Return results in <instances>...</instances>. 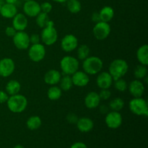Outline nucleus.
Returning <instances> with one entry per match:
<instances>
[{
  "mask_svg": "<svg viewBox=\"0 0 148 148\" xmlns=\"http://www.w3.org/2000/svg\"><path fill=\"white\" fill-rule=\"evenodd\" d=\"M13 148H25L23 145H17L14 146Z\"/></svg>",
  "mask_w": 148,
  "mask_h": 148,
  "instance_id": "a18cd8bd",
  "label": "nucleus"
},
{
  "mask_svg": "<svg viewBox=\"0 0 148 148\" xmlns=\"http://www.w3.org/2000/svg\"><path fill=\"white\" fill-rule=\"evenodd\" d=\"M114 87L119 92H124L128 88L127 82L123 78L114 80Z\"/></svg>",
  "mask_w": 148,
  "mask_h": 148,
  "instance_id": "473e14b6",
  "label": "nucleus"
},
{
  "mask_svg": "<svg viewBox=\"0 0 148 148\" xmlns=\"http://www.w3.org/2000/svg\"><path fill=\"white\" fill-rule=\"evenodd\" d=\"M108 111V108L105 105H102L100 107V111H101L102 114H107Z\"/></svg>",
  "mask_w": 148,
  "mask_h": 148,
  "instance_id": "79ce46f5",
  "label": "nucleus"
},
{
  "mask_svg": "<svg viewBox=\"0 0 148 148\" xmlns=\"http://www.w3.org/2000/svg\"><path fill=\"white\" fill-rule=\"evenodd\" d=\"M46 56V48L41 43L32 44L29 48L28 56L33 62H39L43 60Z\"/></svg>",
  "mask_w": 148,
  "mask_h": 148,
  "instance_id": "6e6552de",
  "label": "nucleus"
},
{
  "mask_svg": "<svg viewBox=\"0 0 148 148\" xmlns=\"http://www.w3.org/2000/svg\"><path fill=\"white\" fill-rule=\"evenodd\" d=\"M1 6H2V5H1V3H0V10H1Z\"/></svg>",
  "mask_w": 148,
  "mask_h": 148,
  "instance_id": "de8ad7c7",
  "label": "nucleus"
},
{
  "mask_svg": "<svg viewBox=\"0 0 148 148\" xmlns=\"http://www.w3.org/2000/svg\"><path fill=\"white\" fill-rule=\"evenodd\" d=\"M9 98V95L3 90H0V104L7 103Z\"/></svg>",
  "mask_w": 148,
  "mask_h": 148,
  "instance_id": "58836bf2",
  "label": "nucleus"
},
{
  "mask_svg": "<svg viewBox=\"0 0 148 148\" xmlns=\"http://www.w3.org/2000/svg\"><path fill=\"white\" fill-rule=\"evenodd\" d=\"M29 38H30V43L31 44H36V43H40V36L38 34L34 33L31 36H29Z\"/></svg>",
  "mask_w": 148,
  "mask_h": 148,
  "instance_id": "c9c22d12",
  "label": "nucleus"
},
{
  "mask_svg": "<svg viewBox=\"0 0 148 148\" xmlns=\"http://www.w3.org/2000/svg\"><path fill=\"white\" fill-rule=\"evenodd\" d=\"M147 68L145 65L140 64L135 67L134 70V77L137 79H144L146 76H147Z\"/></svg>",
  "mask_w": 148,
  "mask_h": 148,
  "instance_id": "2f4dec72",
  "label": "nucleus"
},
{
  "mask_svg": "<svg viewBox=\"0 0 148 148\" xmlns=\"http://www.w3.org/2000/svg\"><path fill=\"white\" fill-rule=\"evenodd\" d=\"M114 79L108 72H101L96 79L97 85L101 89H109Z\"/></svg>",
  "mask_w": 148,
  "mask_h": 148,
  "instance_id": "2eb2a0df",
  "label": "nucleus"
},
{
  "mask_svg": "<svg viewBox=\"0 0 148 148\" xmlns=\"http://www.w3.org/2000/svg\"><path fill=\"white\" fill-rule=\"evenodd\" d=\"M99 15L101 17V20L106 23H108L111 21L114 16V9L109 6H106L103 7L99 12Z\"/></svg>",
  "mask_w": 148,
  "mask_h": 148,
  "instance_id": "5701e85b",
  "label": "nucleus"
},
{
  "mask_svg": "<svg viewBox=\"0 0 148 148\" xmlns=\"http://www.w3.org/2000/svg\"><path fill=\"white\" fill-rule=\"evenodd\" d=\"M124 101L122 98H119V97H116V98H114L111 100V102L109 103V108L111 109V111H119L124 108Z\"/></svg>",
  "mask_w": 148,
  "mask_h": 148,
  "instance_id": "c756f323",
  "label": "nucleus"
},
{
  "mask_svg": "<svg viewBox=\"0 0 148 148\" xmlns=\"http://www.w3.org/2000/svg\"><path fill=\"white\" fill-rule=\"evenodd\" d=\"M66 7L71 13L77 14L81 11L82 5L79 0H67Z\"/></svg>",
  "mask_w": 148,
  "mask_h": 148,
  "instance_id": "cd10ccee",
  "label": "nucleus"
},
{
  "mask_svg": "<svg viewBox=\"0 0 148 148\" xmlns=\"http://www.w3.org/2000/svg\"><path fill=\"white\" fill-rule=\"evenodd\" d=\"M72 80L73 85L79 88L85 87L90 82L89 75L84 71H77L72 75Z\"/></svg>",
  "mask_w": 148,
  "mask_h": 148,
  "instance_id": "dca6fc26",
  "label": "nucleus"
},
{
  "mask_svg": "<svg viewBox=\"0 0 148 148\" xmlns=\"http://www.w3.org/2000/svg\"><path fill=\"white\" fill-rule=\"evenodd\" d=\"M36 17V24H37L38 26L41 27V28H43V27H46L48 25V23H49V21L51 20L49 17V14L47 13L42 12H40Z\"/></svg>",
  "mask_w": 148,
  "mask_h": 148,
  "instance_id": "7c9ffc66",
  "label": "nucleus"
},
{
  "mask_svg": "<svg viewBox=\"0 0 148 148\" xmlns=\"http://www.w3.org/2000/svg\"><path fill=\"white\" fill-rule=\"evenodd\" d=\"M21 90V85L15 79L10 80L6 85V92L10 95H14L18 94Z\"/></svg>",
  "mask_w": 148,
  "mask_h": 148,
  "instance_id": "b1692460",
  "label": "nucleus"
},
{
  "mask_svg": "<svg viewBox=\"0 0 148 148\" xmlns=\"http://www.w3.org/2000/svg\"><path fill=\"white\" fill-rule=\"evenodd\" d=\"M23 1H30V0H23Z\"/></svg>",
  "mask_w": 148,
  "mask_h": 148,
  "instance_id": "09e8293b",
  "label": "nucleus"
},
{
  "mask_svg": "<svg viewBox=\"0 0 148 148\" xmlns=\"http://www.w3.org/2000/svg\"><path fill=\"white\" fill-rule=\"evenodd\" d=\"M62 90L59 87L52 85L49 88L47 92V96L51 101H57L62 97Z\"/></svg>",
  "mask_w": 148,
  "mask_h": 148,
  "instance_id": "a878e982",
  "label": "nucleus"
},
{
  "mask_svg": "<svg viewBox=\"0 0 148 148\" xmlns=\"http://www.w3.org/2000/svg\"><path fill=\"white\" fill-rule=\"evenodd\" d=\"M78 117L76 114H69L66 116V120L69 121L70 124H77L78 121Z\"/></svg>",
  "mask_w": 148,
  "mask_h": 148,
  "instance_id": "e433bc0d",
  "label": "nucleus"
},
{
  "mask_svg": "<svg viewBox=\"0 0 148 148\" xmlns=\"http://www.w3.org/2000/svg\"><path fill=\"white\" fill-rule=\"evenodd\" d=\"M103 66V62L98 56H88L83 60L82 69L88 75H95L101 72Z\"/></svg>",
  "mask_w": 148,
  "mask_h": 148,
  "instance_id": "f03ea898",
  "label": "nucleus"
},
{
  "mask_svg": "<svg viewBox=\"0 0 148 148\" xmlns=\"http://www.w3.org/2000/svg\"><path fill=\"white\" fill-rule=\"evenodd\" d=\"M40 36V40L46 46H52L57 41L58 33L52 20H50L47 25L43 27Z\"/></svg>",
  "mask_w": 148,
  "mask_h": 148,
  "instance_id": "20e7f679",
  "label": "nucleus"
},
{
  "mask_svg": "<svg viewBox=\"0 0 148 148\" xmlns=\"http://www.w3.org/2000/svg\"><path fill=\"white\" fill-rule=\"evenodd\" d=\"M53 1L57 3H65L67 1V0H53Z\"/></svg>",
  "mask_w": 148,
  "mask_h": 148,
  "instance_id": "c03bdc74",
  "label": "nucleus"
},
{
  "mask_svg": "<svg viewBox=\"0 0 148 148\" xmlns=\"http://www.w3.org/2000/svg\"><path fill=\"white\" fill-rule=\"evenodd\" d=\"M123 118L121 114L119 111H111L106 114L105 122L107 127L110 129H118L122 124Z\"/></svg>",
  "mask_w": 148,
  "mask_h": 148,
  "instance_id": "9d476101",
  "label": "nucleus"
},
{
  "mask_svg": "<svg viewBox=\"0 0 148 148\" xmlns=\"http://www.w3.org/2000/svg\"><path fill=\"white\" fill-rule=\"evenodd\" d=\"M12 19V27L17 31H24L27 28L28 20L25 14L17 13Z\"/></svg>",
  "mask_w": 148,
  "mask_h": 148,
  "instance_id": "f3484780",
  "label": "nucleus"
},
{
  "mask_svg": "<svg viewBox=\"0 0 148 148\" xmlns=\"http://www.w3.org/2000/svg\"><path fill=\"white\" fill-rule=\"evenodd\" d=\"M40 11L42 12H45L49 14L51 11L52 10V5L50 2H48V1H45L43 2L41 4H40Z\"/></svg>",
  "mask_w": 148,
  "mask_h": 148,
  "instance_id": "f704fd0d",
  "label": "nucleus"
},
{
  "mask_svg": "<svg viewBox=\"0 0 148 148\" xmlns=\"http://www.w3.org/2000/svg\"><path fill=\"white\" fill-rule=\"evenodd\" d=\"M92 33L97 40H103L109 36L111 33V26L108 23L100 21L95 23L92 29Z\"/></svg>",
  "mask_w": 148,
  "mask_h": 148,
  "instance_id": "0eeeda50",
  "label": "nucleus"
},
{
  "mask_svg": "<svg viewBox=\"0 0 148 148\" xmlns=\"http://www.w3.org/2000/svg\"><path fill=\"white\" fill-rule=\"evenodd\" d=\"M98 95H99L101 100L106 101V100H108L111 98V92L108 89H101Z\"/></svg>",
  "mask_w": 148,
  "mask_h": 148,
  "instance_id": "72a5a7b5",
  "label": "nucleus"
},
{
  "mask_svg": "<svg viewBox=\"0 0 148 148\" xmlns=\"http://www.w3.org/2000/svg\"><path fill=\"white\" fill-rule=\"evenodd\" d=\"M144 79H145V84H147V79H148V77H147V76H146L144 78Z\"/></svg>",
  "mask_w": 148,
  "mask_h": 148,
  "instance_id": "49530a36",
  "label": "nucleus"
},
{
  "mask_svg": "<svg viewBox=\"0 0 148 148\" xmlns=\"http://www.w3.org/2000/svg\"><path fill=\"white\" fill-rule=\"evenodd\" d=\"M129 70V65L125 60L121 59H114L110 64L108 68V72L112 77L113 79H116L122 78Z\"/></svg>",
  "mask_w": 148,
  "mask_h": 148,
  "instance_id": "f257e3e1",
  "label": "nucleus"
},
{
  "mask_svg": "<svg viewBox=\"0 0 148 148\" xmlns=\"http://www.w3.org/2000/svg\"><path fill=\"white\" fill-rule=\"evenodd\" d=\"M59 88L62 91H69L73 86L72 77L70 75H64L59 81Z\"/></svg>",
  "mask_w": 148,
  "mask_h": 148,
  "instance_id": "bb28decb",
  "label": "nucleus"
},
{
  "mask_svg": "<svg viewBox=\"0 0 148 148\" xmlns=\"http://www.w3.org/2000/svg\"><path fill=\"white\" fill-rule=\"evenodd\" d=\"M6 3H8V4H15L16 2L17 1V0H5Z\"/></svg>",
  "mask_w": 148,
  "mask_h": 148,
  "instance_id": "37998d69",
  "label": "nucleus"
},
{
  "mask_svg": "<svg viewBox=\"0 0 148 148\" xmlns=\"http://www.w3.org/2000/svg\"><path fill=\"white\" fill-rule=\"evenodd\" d=\"M128 90L130 93L134 98H140L143 96L145 92V85L140 79H134L128 85Z\"/></svg>",
  "mask_w": 148,
  "mask_h": 148,
  "instance_id": "4468645a",
  "label": "nucleus"
},
{
  "mask_svg": "<svg viewBox=\"0 0 148 148\" xmlns=\"http://www.w3.org/2000/svg\"><path fill=\"white\" fill-rule=\"evenodd\" d=\"M90 49L89 46L88 45L82 44L77 46V58L80 60L83 61L86 58H88L90 56Z\"/></svg>",
  "mask_w": 148,
  "mask_h": 148,
  "instance_id": "c85d7f7f",
  "label": "nucleus"
},
{
  "mask_svg": "<svg viewBox=\"0 0 148 148\" xmlns=\"http://www.w3.org/2000/svg\"><path fill=\"white\" fill-rule=\"evenodd\" d=\"M101 98L98 92H90L85 98V105L89 109H94L99 106L101 103Z\"/></svg>",
  "mask_w": 148,
  "mask_h": 148,
  "instance_id": "a211bd4d",
  "label": "nucleus"
},
{
  "mask_svg": "<svg viewBox=\"0 0 148 148\" xmlns=\"http://www.w3.org/2000/svg\"><path fill=\"white\" fill-rule=\"evenodd\" d=\"M130 110L134 114L137 116H148V106L147 102L143 98H134L129 103Z\"/></svg>",
  "mask_w": 148,
  "mask_h": 148,
  "instance_id": "423d86ee",
  "label": "nucleus"
},
{
  "mask_svg": "<svg viewBox=\"0 0 148 148\" xmlns=\"http://www.w3.org/2000/svg\"><path fill=\"white\" fill-rule=\"evenodd\" d=\"M15 69V64L10 58H4L0 60V76L7 77L12 75Z\"/></svg>",
  "mask_w": 148,
  "mask_h": 148,
  "instance_id": "9b49d317",
  "label": "nucleus"
},
{
  "mask_svg": "<svg viewBox=\"0 0 148 148\" xmlns=\"http://www.w3.org/2000/svg\"><path fill=\"white\" fill-rule=\"evenodd\" d=\"M77 127L81 132L87 133L90 132L94 127V123L91 119L88 117H82L78 119L76 124Z\"/></svg>",
  "mask_w": 148,
  "mask_h": 148,
  "instance_id": "aec40b11",
  "label": "nucleus"
},
{
  "mask_svg": "<svg viewBox=\"0 0 148 148\" xmlns=\"http://www.w3.org/2000/svg\"><path fill=\"white\" fill-rule=\"evenodd\" d=\"M62 75L60 72L56 69H50L44 75V82L47 85H56L60 81Z\"/></svg>",
  "mask_w": 148,
  "mask_h": 148,
  "instance_id": "6ab92c4d",
  "label": "nucleus"
},
{
  "mask_svg": "<svg viewBox=\"0 0 148 148\" xmlns=\"http://www.w3.org/2000/svg\"><path fill=\"white\" fill-rule=\"evenodd\" d=\"M79 61L72 56H66L60 61V68L64 75H72L79 69Z\"/></svg>",
  "mask_w": 148,
  "mask_h": 148,
  "instance_id": "39448f33",
  "label": "nucleus"
},
{
  "mask_svg": "<svg viewBox=\"0 0 148 148\" xmlns=\"http://www.w3.org/2000/svg\"><path fill=\"white\" fill-rule=\"evenodd\" d=\"M70 148H88V147L85 143H82V142H77V143H74Z\"/></svg>",
  "mask_w": 148,
  "mask_h": 148,
  "instance_id": "ea45409f",
  "label": "nucleus"
},
{
  "mask_svg": "<svg viewBox=\"0 0 148 148\" xmlns=\"http://www.w3.org/2000/svg\"><path fill=\"white\" fill-rule=\"evenodd\" d=\"M78 46V39L72 34L66 35L61 41V47L65 52H72Z\"/></svg>",
  "mask_w": 148,
  "mask_h": 148,
  "instance_id": "f8f14e48",
  "label": "nucleus"
},
{
  "mask_svg": "<svg viewBox=\"0 0 148 148\" xmlns=\"http://www.w3.org/2000/svg\"><path fill=\"white\" fill-rule=\"evenodd\" d=\"M91 19H92V20L95 23H98V22L101 21V17H100V15H99V12H96L92 13Z\"/></svg>",
  "mask_w": 148,
  "mask_h": 148,
  "instance_id": "a19ab883",
  "label": "nucleus"
},
{
  "mask_svg": "<svg viewBox=\"0 0 148 148\" xmlns=\"http://www.w3.org/2000/svg\"><path fill=\"white\" fill-rule=\"evenodd\" d=\"M137 58L140 64L148 65V46L147 44L143 45L137 51Z\"/></svg>",
  "mask_w": 148,
  "mask_h": 148,
  "instance_id": "4be33fe9",
  "label": "nucleus"
},
{
  "mask_svg": "<svg viewBox=\"0 0 148 148\" xmlns=\"http://www.w3.org/2000/svg\"><path fill=\"white\" fill-rule=\"evenodd\" d=\"M16 33H17V30L12 26H8V27H7V28L5 30L6 35L7 36H9V37H13L15 35Z\"/></svg>",
  "mask_w": 148,
  "mask_h": 148,
  "instance_id": "4c0bfd02",
  "label": "nucleus"
},
{
  "mask_svg": "<svg viewBox=\"0 0 148 148\" xmlns=\"http://www.w3.org/2000/svg\"><path fill=\"white\" fill-rule=\"evenodd\" d=\"M23 12L27 17H36L40 12V6L35 0L25 1L23 5Z\"/></svg>",
  "mask_w": 148,
  "mask_h": 148,
  "instance_id": "ddd939ff",
  "label": "nucleus"
},
{
  "mask_svg": "<svg viewBox=\"0 0 148 148\" xmlns=\"http://www.w3.org/2000/svg\"><path fill=\"white\" fill-rule=\"evenodd\" d=\"M17 13V9L16 7L15 4H3L1 6V10H0V14L4 18L10 19L13 18L16 14Z\"/></svg>",
  "mask_w": 148,
  "mask_h": 148,
  "instance_id": "412c9836",
  "label": "nucleus"
},
{
  "mask_svg": "<svg viewBox=\"0 0 148 148\" xmlns=\"http://www.w3.org/2000/svg\"><path fill=\"white\" fill-rule=\"evenodd\" d=\"M42 124L41 119L38 116H32L29 117L28 119L26 121V126L30 130L34 131L37 130L40 127Z\"/></svg>",
  "mask_w": 148,
  "mask_h": 148,
  "instance_id": "393cba45",
  "label": "nucleus"
},
{
  "mask_svg": "<svg viewBox=\"0 0 148 148\" xmlns=\"http://www.w3.org/2000/svg\"><path fill=\"white\" fill-rule=\"evenodd\" d=\"M7 105L10 111L19 114L23 112L26 109L27 106V100L25 95L18 93L10 95L7 101Z\"/></svg>",
  "mask_w": 148,
  "mask_h": 148,
  "instance_id": "7ed1b4c3",
  "label": "nucleus"
},
{
  "mask_svg": "<svg viewBox=\"0 0 148 148\" xmlns=\"http://www.w3.org/2000/svg\"><path fill=\"white\" fill-rule=\"evenodd\" d=\"M12 40L14 46L20 50H26L30 47L29 35L25 31H17L12 37Z\"/></svg>",
  "mask_w": 148,
  "mask_h": 148,
  "instance_id": "1a4fd4ad",
  "label": "nucleus"
}]
</instances>
